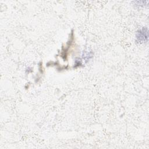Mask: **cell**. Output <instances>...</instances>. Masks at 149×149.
Here are the masks:
<instances>
[{
  "mask_svg": "<svg viewBox=\"0 0 149 149\" xmlns=\"http://www.w3.org/2000/svg\"><path fill=\"white\" fill-rule=\"evenodd\" d=\"M136 40L140 43H143L147 41L148 40V29L146 27H143L136 33Z\"/></svg>",
  "mask_w": 149,
  "mask_h": 149,
  "instance_id": "1",
  "label": "cell"
}]
</instances>
